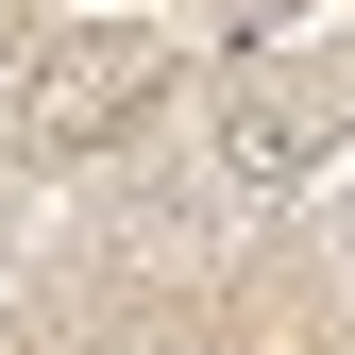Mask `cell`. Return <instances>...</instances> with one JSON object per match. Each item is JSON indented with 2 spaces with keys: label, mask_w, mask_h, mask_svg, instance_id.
Returning <instances> with one entry per match:
<instances>
[{
  "label": "cell",
  "mask_w": 355,
  "mask_h": 355,
  "mask_svg": "<svg viewBox=\"0 0 355 355\" xmlns=\"http://www.w3.org/2000/svg\"><path fill=\"white\" fill-rule=\"evenodd\" d=\"M169 102V34L153 17H51L17 51V85H0V119H17V153H102L119 119Z\"/></svg>",
  "instance_id": "cell-1"
},
{
  "label": "cell",
  "mask_w": 355,
  "mask_h": 355,
  "mask_svg": "<svg viewBox=\"0 0 355 355\" xmlns=\"http://www.w3.org/2000/svg\"><path fill=\"white\" fill-rule=\"evenodd\" d=\"M322 153H338V85H322V68H254V85H220L187 187H203L220 220H271V203H304V169H322Z\"/></svg>",
  "instance_id": "cell-2"
},
{
  "label": "cell",
  "mask_w": 355,
  "mask_h": 355,
  "mask_svg": "<svg viewBox=\"0 0 355 355\" xmlns=\"http://www.w3.org/2000/svg\"><path fill=\"white\" fill-rule=\"evenodd\" d=\"M338 271H355V203H338Z\"/></svg>",
  "instance_id": "cell-3"
}]
</instances>
